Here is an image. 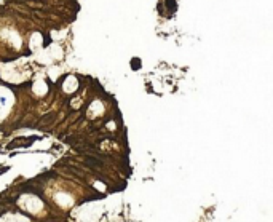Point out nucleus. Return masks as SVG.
Listing matches in <instances>:
<instances>
[{"label":"nucleus","mask_w":273,"mask_h":222,"mask_svg":"<svg viewBox=\"0 0 273 222\" xmlns=\"http://www.w3.org/2000/svg\"><path fill=\"white\" fill-rule=\"evenodd\" d=\"M158 11H160V15H165V11H163V3H158Z\"/></svg>","instance_id":"nucleus-5"},{"label":"nucleus","mask_w":273,"mask_h":222,"mask_svg":"<svg viewBox=\"0 0 273 222\" xmlns=\"http://www.w3.org/2000/svg\"><path fill=\"white\" fill-rule=\"evenodd\" d=\"M166 3H168L166 7H168V10H169L171 13L176 11V0H166Z\"/></svg>","instance_id":"nucleus-2"},{"label":"nucleus","mask_w":273,"mask_h":222,"mask_svg":"<svg viewBox=\"0 0 273 222\" xmlns=\"http://www.w3.org/2000/svg\"><path fill=\"white\" fill-rule=\"evenodd\" d=\"M131 67H134V70H137V69L141 67V61H139V59H133L131 61Z\"/></svg>","instance_id":"nucleus-3"},{"label":"nucleus","mask_w":273,"mask_h":222,"mask_svg":"<svg viewBox=\"0 0 273 222\" xmlns=\"http://www.w3.org/2000/svg\"><path fill=\"white\" fill-rule=\"evenodd\" d=\"M85 163H86V165L89 166V168H93V170H94V168H102V166H104V163L101 162V160H97V158H94V157H85Z\"/></svg>","instance_id":"nucleus-1"},{"label":"nucleus","mask_w":273,"mask_h":222,"mask_svg":"<svg viewBox=\"0 0 273 222\" xmlns=\"http://www.w3.org/2000/svg\"><path fill=\"white\" fill-rule=\"evenodd\" d=\"M66 142H67V144H75V137H74V136L66 137Z\"/></svg>","instance_id":"nucleus-4"}]
</instances>
